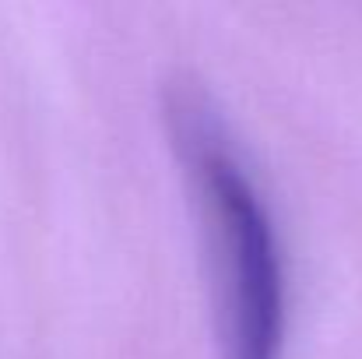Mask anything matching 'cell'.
Masks as SVG:
<instances>
[{
	"label": "cell",
	"instance_id": "cell-1",
	"mask_svg": "<svg viewBox=\"0 0 362 359\" xmlns=\"http://www.w3.org/2000/svg\"><path fill=\"white\" fill-rule=\"evenodd\" d=\"M165 120L208 250L222 359H281L288 314L281 243L233 127L187 71L165 81Z\"/></svg>",
	"mask_w": 362,
	"mask_h": 359
}]
</instances>
